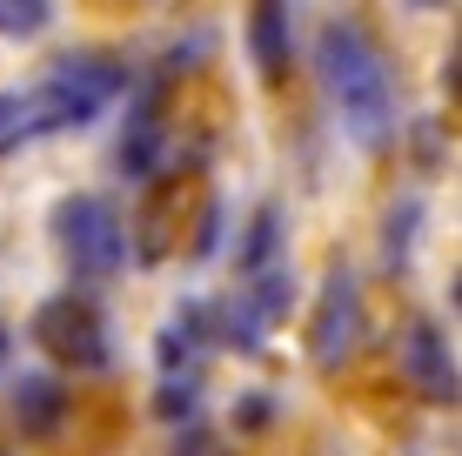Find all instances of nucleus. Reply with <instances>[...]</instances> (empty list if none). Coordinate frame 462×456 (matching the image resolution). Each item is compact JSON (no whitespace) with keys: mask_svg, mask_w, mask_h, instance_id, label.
<instances>
[{"mask_svg":"<svg viewBox=\"0 0 462 456\" xmlns=\"http://www.w3.org/2000/svg\"><path fill=\"white\" fill-rule=\"evenodd\" d=\"M315 68H322L328 101L342 107V128L362 148H382L395 135V88H389V60L382 47L362 34L356 21H328L315 41Z\"/></svg>","mask_w":462,"mask_h":456,"instance_id":"f257e3e1","label":"nucleus"},{"mask_svg":"<svg viewBox=\"0 0 462 456\" xmlns=\"http://www.w3.org/2000/svg\"><path fill=\"white\" fill-rule=\"evenodd\" d=\"M127 88V68L107 54H68L41 74V88L27 94V135H60V128H88L101 107H115V94Z\"/></svg>","mask_w":462,"mask_h":456,"instance_id":"f03ea898","label":"nucleus"},{"mask_svg":"<svg viewBox=\"0 0 462 456\" xmlns=\"http://www.w3.org/2000/svg\"><path fill=\"white\" fill-rule=\"evenodd\" d=\"M34 342L54 356V363H68V369H81V376L115 363V329H107L101 302L81 295V289L47 295V302L34 309Z\"/></svg>","mask_w":462,"mask_h":456,"instance_id":"7ed1b4c3","label":"nucleus"},{"mask_svg":"<svg viewBox=\"0 0 462 456\" xmlns=\"http://www.w3.org/2000/svg\"><path fill=\"white\" fill-rule=\"evenodd\" d=\"M54 248L81 282H107L127 262V228L101 195H68L54 209Z\"/></svg>","mask_w":462,"mask_h":456,"instance_id":"20e7f679","label":"nucleus"},{"mask_svg":"<svg viewBox=\"0 0 462 456\" xmlns=\"http://www.w3.org/2000/svg\"><path fill=\"white\" fill-rule=\"evenodd\" d=\"M362 336H369V309H362V282L348 269H328L322 295H315V316H309V363L336 376L342 363H356Z\"/></svg>","mask_w":462,"mask_h":456,"instance_id":"39448f33","label":"nucleus"},{"mask_svg":"<svg viewBox=\"0 0 462 456\" xmlns=\"http://www.w3.org/2000/svg\"><path fill=\"white\" fill-rule=\"evenodd\" d=\"M402 376L422 389L429 403H449L456 396V356H449V336L436 322H409L402 336Z\"/></svg>","mask_w":462,"mask_h":456,"instance_id":"423d86ee","label":"nucleus"},{"mask_svg":"<svg viewBox=\"0 0 462 456\" xmlns=\"http://www.w3.org/2000/svg\"><path fill=\"white\" fill-rule=\"evenodd\" d=\"M248 47H254L262 81L289 74V0H254L248 7Z\"/></svg>","mask_w":462,"mask_h":456,"instance_id":"0eeeda50","label":"nucleus"},{"mask_svg":"<svg viewBox=\"0 0 462 456\" xmlns=\"http://www.w3.org/2000/svg\"><path fill=\"white\" fill-rule=\"evenodd\" d=\"M208 336H215V316L201 302H188V309H174V316L162 322V369H195V356L208 349Z\"/></svg>","mask_w":462,"mask_h":456,"instance_id":"6e6552de","label":"nucleus"},{"mask_svg":"<svg viewBox=\"0 0 462 456\" xmlns=\"http://www.w3.org/2000/svg\"><path fill=\"white\" fill-rule=\"evenodd\" d=\"M7 410H14V423H21V430H54L60 423V410H68V389L54 383V376H21V383H14V396H7Z\"/></svg>","mask_w":462,"mask_h":456,"instance_id":"1a4fd4ad","label":"nucleus"},{"mask_svg":"<svg viewBox=\"0 0 462 456\" xmlns=\"http://www.w3.org/2000/svg\"><path fill=\"white\" fill-rule=\"evenodd\" d=\"M154 162H162V121H154V107L141 101L134 121H127V135H121V168H127L134 181H148Z\"/></svg>","mask_w":462,"mask_h":456,"instance_id":"9d476101","label":"nucleus"},{"mask_svg":"<svg viewBox=\"0 0 462 456\" xmlns=\"http://www.w3.org/2000/svg\"><path fill=\"white\" fill-rule=\"evenodd\" d=\"M268 262H282V209H254V222L242 235V269H268Z\"/></svg>","mask_w":462,"mask_h":456,"instance_id":"9b49d317","label":"nucleus"},{"mask_svg":"<svg viewBox=\"0 0 462 456\" xmlns=\"http://www.w3.org/2000/svg\"><path fill=\"white\" fill-rule=\"evenodd\" d=\"M54 27V0H0V41H34Z\"/></svg>","mask_w":462,"mask_h":456,"instance_id":"f8f14e48","label":"nucleus"},{"mask_svg":"<svg viewBox=\"0 0 462 456\" xmlns=\"http://www.w3.org/2000/svg\"><path fill=\"white\" fill-rule=\"evenodd\" d=\"M195 403H201V383H195V369H181V376L168 369V383H162V403H154V410H162V416H195Z\"/></svg>","mask_w":462,"mask_h":456,"instance_id":"ddd939ff","label":"nucleus"},{"mask_svg":"<svg viewBox=\"0 0 462 456\" xmlns=\"http://www.w3.org/2000/svg\"><path fill=\"white\" fill-rule=\"evenodd\" d=\"M27 141V94H0V154Z\"/></svg>","mask_w":462,"mask_h":456,"instance_id":"4468645a","label":"nucleus"},{"mask_svg":"<svg viewBox=\"0 0 462 456\" xmlns=\"http://www.w3.org/2000/svg\"><path fill=\"white\" fill-rule=\"evenodd\" d=\"M215 235H221V209L201 215V228H195V256H215Z\"/></svg>","mask_w":462,"mask_h":456,"instance_id":"2eb2a0df","label":"nucleus"},{"mask_svg":"<svg viewBox=\"0 0 462 456\" xmlns=\"http://www.w3.org/2000/svg\"><path fill=\"white\" fill-rule=\"evenodd\" d=\"M7 342H14V336H7V322H0V363H7Z\"/></svg>","mask_w":462,"mask_h":456,"instance_id":"dca6fc26","label":"nucleus"},{"mask_svg":"<svg viewBox=\"0 0 462 456\" xmlns=\"http://www.w3.org/2000/svg\"><path fill=\"white\" fill-rule=\"evenodd\" d=\"M409 7H442V0H409Z\"/></svg>","mask_w":462,"mask_h":456,"instance_id":"f3484780","label":"nucleus"}]
</instances>
